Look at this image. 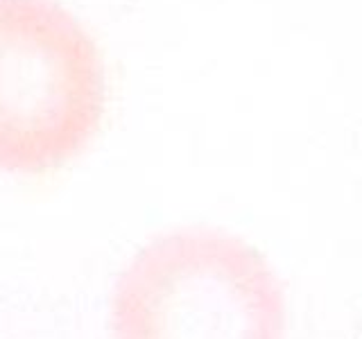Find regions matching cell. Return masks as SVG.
<instances>
[{
  "instance_id": "1",
  "label": "cell",
  "mask_w": 362,
  "mask_h": 339,
  "mask_svg": "<svg viewBox=\"0 0 362 339\" xmlns=\"http://www.w3.org/2000/svg\"><path fill=\"white\" fill-rule=\"evenodd\" d=\"M116 339H286L288 305L263 254L222 231L156 237L118 278Z\"/></svg>"
}]
</instances>
